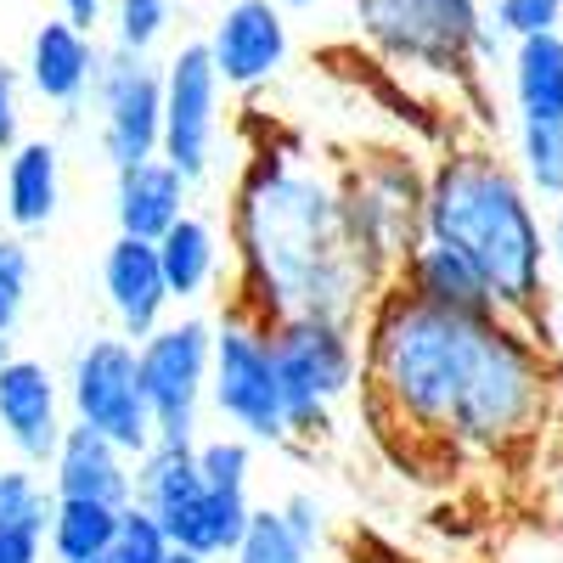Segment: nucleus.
I'll return each mask as SVG.
<instances>
[{"mask_svg":"<svg viewBox=\"0 0 563 563\" xmlns=\"http://www.w3.org/2000/svg\"><path fill=\"white\" fill-rule=\"evenodd\" d=\"M361 406L389 434L445 456H507L552 417V361L501 310H445L384 282L355 321Z\"/></svg>","mask_w":563,"mask_h":563,"instance_id":"obj_1","label":"nucleus"},{"mask_svg":"<svg viewBox=\"0 0 563 563\" xmlns=\"http://www.w3.org/2000/svg\"><path fill=\"white\" fill-rule=\"evenodd\" d=\"M231 249H238V288L231 305L260 316H339L361 321L378 294L350 243L339 180L299 164L282 147H260L231 192Z\"/></svg>","mask_w":563,"mask_h":563,"instance_id":"obj_2","label":"nucleus"},{"mask_svg":"<svg viewBox=\"0 0 563 563\" xmlns=\"http://www.w3.org/2000/svg\"><path fill=\"white\" fill-rule=\"evenodd\" d=\"M422 238L451 243L485 276L501 316L536 327L547 305V231L530 203V186L490 147H445L429 164Z\"/></svg>","mask_w":563,"mask_h":563,"instance_id":"obj_3","label":"nucleus"},{"mask_svg":"<svg viewBox=\"0 0 563 563\" xmlns=\"http://www.w3.org/2000/svg\"><path fill=\"white\" fill-rule=\"evenodd\" d=\"M130 501H141L164 525L169 547L203 552V558H231V547L249 530V490H220L198 474L192 440H153L135 456V490Z\"/></svg>","mask_w":563,"mask_h":563,"instance_id":"obj_4","label":"nucleus"},{"mask_svg":"<svg viewBox=\"0 0 563 563\" xmlns=\"http://www.w3.org/2000/svg\"><path fill=\"white\" fill-rule=\"evenodd\" d=\"M288 440H316L333 429V406L361 389V333L339 316H282L271 321Z\"/></svg>","mask_w":563,"mask_h":563,"instance_id":"obj_5","label":"nucleus"},{"mask_svg":"<svg viewBox=\"0 0 563 563\" xmlns=\"http://www.w3.org/2000/svg\"><path fill=\"white\" fill-rule=\"evenodd\" d=\"M422 186H429V169H422L406 147L361 153L339 175V203H344L350 243H355L361 265L378 276V288L422 243Z\"/></svg>","mask_w":563,"mask_h":563,"instance_id":"obj_6","label":"nucleus"},{"mask_svg":"<svg viewBox=\"0 0 563 563\" xmlns=\"http://www.w3.org/2000/svg\"><path fill=\"white\" fill-rule=\"evenodd\" d=\"M361 40L395 68L440 74V79H479V0H355Z\"/></svg>","mask_w":563,"mask_h":563,"instance_id":"obj_7","label":"nucleus"},{"mask_svg":"<svg viewBox=\"0 0 563 563\" xmlns=\"http://www.w3.org/2000/svg\"><path fill=\"white\" fill-rule=\"evenodd\" d=\"M209 406L225 429L254 445H288V411H282V378L271 327L238 305H225L209 344Z\"/></svg>","mask_w":563,"mask_h":563,"instance_id":"obj_8","label":"nucleus"},{"mask_svg":"<svg viewBox=\"0 0 563 563\" xmlns=\"http://www.w3.org/2000/svg\"><path fill=\"white\" fill-rule=\"evenodd\" d=\"M63 406L68 422L108 434L124 456H141L158 434H153V406L141 389V366H135V339L113 333V339H90L63 384Z\"/></svg>","mask_w":563,"mask_h":563,"instance_id":"obj_9","label":"nucleus"},{"mask_svg":"<svg viewBox=\"0 0 563 563\" xmlns=\"http://www.w3.org/2000/svg\"><path fill=\"white\" fill-rule=\"evenodd\" d=\"M209 344H214L209 316H180V321L164 316L147 339H135V366L158 440H198V417L209 400Z\"/></svg>","mask_w":563,"mask_h":563,"instance_id":"obj_10","label":"nucleus"},{"mask_svg":"<svg viewBox=\"0 0 563 563\" xmlns=\"http://www.w3.org/2000/svg\"><path fill=\"white\" fill-rule=\"evenodd\" d=\"M220 130H225V79L209 57L203 40H186L164 63V113H158V153L186 175L209 180L220 158Z\"/></svg>","mask_w":563,"mask_h":563,"instance_id":"obj_11","label":"nucleus"},{"mask_svg":"<svg viewBox=\"0 0 563 563\" xmlns=\"http://www.w3.org/2000/svg\"><path fill=\"white\" fill-rule=\"evenodd\" d=\"M90 108H97V141L113 169L158 153V113H164V68L141 52L102 45L97 79H90Z\"/></svg>","mask_w":563,"mask_h":563,"instance_id":"obj_12","label":"nucleus"},{"mask_svg":"<svg viewBox=\"0 0 563 563\" xmlns=\"http://www.w3.org/2000/svg\"><path fill=\"white\" fill-rule=\"evenodd\" d=\"M68 429V406L57 372L34 355H7L0 361V440L18 451V462L45 467Z\"/></svg>","mask_w":563,"mask_h":563,"instance_id":"obj_13","label":"nucleus"},{"mask_svg":"<svg viewBox=\"0 0 563 563\" xmlns=\"http://www.w3.org/2000/svg\"><path fill=\"white\" fill-rule=\"evenodd\" d=\"M203 45L225 90H260L288 63V18H282L276 0H231Z\"/></svg>","mask_w":563,"mask_h":563,"instance_id":"obj_14","label":"nucleus"},{"mask_svg":"<svg viewBox=\"0 0 563 563\" xmlns=\"http://www.w3.org/2000/svg\"><path fill=\"white\" fill-rule=\"evenodd\" d=\"M63 209V147L52 135H18L0 153V220L7 231L29 238L45 231Z\"/></svg>","mask_w":563,"mask_h":563,"instance_id":"obj_15","label":"nucleus"},{"mask_svg":"<svg viewBox=\"0 0 563 563\" xmlns=\"http://www.w3.org/2000/svg\"><path fill=\"white\" fill-rule=\"evenodd\" d=\"M97 63H102V45L97 34H85L79 23H68L63 12L45 18L34 34H29V63H23V79L40 102L52 108H79L90 97V79H97Z\"/></svg>","mask_w":563,"mask_h":563,"instance_id":"obj_16","label":"nucleus"},{"mask_svg":"<svg viewBox=\"0 0 563 563\" xmlns=\"http://www.w3.org/2000/svg\"><path fill=\"white\" fill-rule=\"evenodd\" d=\"M102 294L124 339H147L175 305L164 288V271H158V249L147 238H124V231L102 254Z\"/></svg>","mask_w":563,"mask_h":563,"instance_id":"obj_17","label":"nucleus"},{"mask_svg":"<svg viewBox=\"0 0 563 563\" xmlns=\"http://www.w3.org/2000/svg\"><path fill=\"white\" fill-rule=\"evenodd\" d=\"M45 467H52V496H90L124 507L135 490V456H124L108 434L85 429V422H68Z\"/></svg>","mask_w":563,"mask_h":563,"instance_id":"obj_18","label":"nucleus"},{"mask_svg":"<svg viewBox=\"0 0 563 563\" xmlns=\"http://www.w3.org/2000/svg\"><path fill=\"white\" fill-rule=\"evenodd\" d=\"M186 203H192V180H186L164 153L153 158H135L124 169H113V220L124 238H158V231H169Z\"/></svg>","mask_w":563,"mask_h":563,"instance_id":"obj_19","label":"nucleus"},{"mask_svg":"<svg viewBox=\"0 0 563 563\" xmlns=\"http://www.w3.org/2000/svg\"><path fill=\"white\" fill-rule=\"evenodd\" d=\"M389 282H400V288H406L411 299H422V305H445V310H496V299H490V288H485V276L467 265L451 243H434V238H422V243L395 265Z\"/></svg>","mask_w":563,"mask_h":563,"instance_id":"obj_20","label":"nucleus"},{"mask_svg":"<svg viewBox=\"0 0 563 563\" xmlns=\"http://www.w3.org/2000/svg\"><path fill=\"white\" fill-rule=\"evenodd\" d=\"M153 249H158V271H164V288L175 305L209 299V288L220 282V231L203 214L186 209L169 231H158Z\"/></svg>","mask_w":563,"mask_h":563,"instance_id":"obj_21","label":"nucleus"},{"mask_svg":"<svg viewBox=\"0 0 563 563\" xmlns=\"http://www.w3.org/2000/svg\"><path fill=\"white\" fill-rule=\"evenodd\" d=\"M507 85L519 119H563V29L519 34L507 52Z\"/></svg>","mask_w":563,"mask_h":563,"instance_id":"obj_22","label":"nucleus"},{"mask_svg":"<svg viewBox=\"0 0 563 563\" xmlns=\"http://www.w3.org/2000/svg\"><path fill=\"white\" fill-rule=\"evenodd\" d=\"M119 536V507L90 501V496H52V519H45V558L52 563H85L108 552Z\"/></svg>","mask_w":563,"mask_h":563,"instance_id":"obj_23","label":"nucleus"},{"mask_svg":"<svg viewBox=\"0 0 563 563\" xmlns=\"http://www.w3.org/2000/svg\"><path fill=\"white\" fill-rule=\"evenodd\" d=\"M525 186L541 198H563V119H519Z\"/></svg>","mask_w":563,"mask_h":563,"instance_id":"obj_24","label":"nucleus"},{"mask_svg":"<svg viewBox=\"0 0 563 563\" xmlns=\"http://www.w3.org/2000/svg\"><path fill=\"white\" fill-rule=\"evenodd\" d=\"M175 23V0H113L108 7V45H119V52H141L153 57L164 34Z\"/></svg>","mask_w":563,"mask_h":563,"instance_id":"obj_25","label":"nucleus"},{"mask_svg":"<svg viewBox=\"0 0 563 563\" xmlns=\"http://www.w3.org/2000/svg\"><path fill=\"white\" fill-rule=\"evenodd\" d=\"M231 563H310V552L288 536V525H282L276 507H254L243 541L231 547Z\"/></svg>","mask_w":563,"mask_h":563,"instance_id":"obj_26","label":"nucleus"},{"mask_svg":"<svg viewBox=\"0 0 563 563\" xmlns=\"http://www.w3.org/2000/svg\"><path fill=\"white\" fill-rule=\"evenodd\" d=\"M45 519H52V490L40 485V474L29 462L0 467V525H29L45 536Z\"/></svg>","mask_w":563,"mask_h":563,"instance_id":"obj_27","label":"nucleus"},{"mask_svg":"<svg viewBox=\"0 0 563 563\" xmlns=\"http://www.w3.org/2000/svg\"><path fill=\"white\" fill-rule=\"evenodd\" d=\"M29 288H34V260L18 231H0V333H18V321L29 310Z\"/></svg>","mask_w":563,"mask_h":563,"instance_id":"obj_28","label":"nucleus"},{"mask_svg":"<svg viewBox=\"0 0 563 563\" xmlns=\"http://www.w3.org/2000/svg\"><path fill=\"white\" fill-rule=\"evenodd\" d=\"M192 456H198V474L220 490H249V474H254V440L243 434H214V440H192Z\"/></svg>","mask_w":563,"mask_h":563,"instance_id":"obj_29","label":"nucleus"},{"mask_svg":"<svg viewBox=\"0 0 563 563\" xmlns=\"http://www.w3.org/2000/svg\"><path fill=\"white\" fill-rule=\"evenodd\" d=\"M113 552H119L124 563H164L169 536H164V525H158L141 501H124V507H119V536H113Z\"/></svg>","mask_w":563,"mask_h":563,"instance_id":"obj_30","label":"nucleus"},{"mask_svg":"<svg viewBox=\"0 0 563 563\" xmlns=\"http://www.w3.org/2000/svg\"><path fill=\"white\" fill-rule=\"evenodd\" d=\"M485 18L507 40H519V34H541V29H563V0H496Z\"/></svg>","mask_w":563,"mask_h":563,"instance_id":"obj_31","label":"nucleus"},{"mask_svg":"<svg viewBox=\"0 0 563 563\" xmlns=\"http://www.w3.org/2000/svg\"><path fill=\"white\" fill-rule=\"evenodd\" d=\"M276 512H282V525H288V536H294V541H299V547H305L310 558H316V552L327 547V507H321L316 496L294 490V496L282 501Z\"/></svg>","mask_w":563,"mask_h":563,"instance_id":"obj_32","label":"nucleus"},{"mask_svg":"<svg viewBox=\"0 0 563 563\" xmlns=\"http://www.w3.org/2000/svg\"><path fill=\"white\" fill-rule=\"evenodd\" d=\"M0 563H45V536L29 525H0Z\"/></svg>","mask_w":563,"mask_h":563,"instance_id":"obj_33","label":"nucleus"},{"mask_svg":"<svg viewBox=\"0 0 563 563\" xmlns=\"http://www.w3.org/2000/svg\"><path fill=\"white\" fill-rule=\"evenodd\" d=\"M18 135H23V124H18V74L0 63V153H7Z\"/></svg>","mask_w":563,"mask_h":563,"instance_id":"obj_34","label":"nucleus"},{"mask_svg":"<svg viewBox=\"0 0 563 563\" xmlns=\"http://www.w3.org/2000/svg\"><path fill=\"white\" fill-rule=\"evenodd\" d=\"M57 7H63L68 23H79L85 34H97V29L108 23V7H113V0H57Z\"/></svg>","mask_w":563,"mask_h":563,"instance_id":"obj_35","label":"nucleus"},{"mask_svg":"<svg viewBox=\"0 0 563 563\" xmlns=\"http://www.w3.org/2000/svg\"><path fill=\"white\" fill-rule=\"evenodd\" d=\"M547 260H558V271H563V209H558L552 225H547Z\"/></svg>","mask_w":563,"mask_h":563,"instance_id":"obj_36","label":"nucleus"},{"mask_svg":"<svg viewBox=\"0 0 563 563\" xmlns=\"http://www.w3.org/2000/svg\"><path fill=\"white\" fill-rule=\"evenodd\" d=\"M164 563H214V558H203V552H186V547H169V552H164Z\"/></svg>","mask_w":563,"mask_h":563,"instance_id":"obj_37","label":"nucleus"},{"mask_svg":"<svg viewBox=\"0 0 563 563\" xmlns=\"http://www.w3.org/2000/svg\"><path fill=\"white\" fill-rule=\"evenodd\" d=\"M282 12H310V7H321V0H276Z\"/></svg>","mask_w":563,"mask_h":563,"instance_id":"obj_38","label":"nucleus"},{"mask_svg":"<svg viewBox=\"0 0 563 563\" xmlns=\"http://www.w3.org/2000/svg\"><path fill=\"white\" fill-rule=\"evenodd\" d=\"M85 563H124V558H119V552L108 547V552H97V558H85Z\"/></svg>","mask_w":563,"mask_h":563,"instance_id":"obj_39","label":"nucleus"},{"mask_svg":"<svg viewBox=\"0 0 563 563\" xmlns=\"http://www.w3.org/2000/svg\"><path fill=\"white\" fill-rule=\"evenodd\" d=\"M7 355H12V339H7V333H0V361H7Z\"/></svg>","mask_w":563,"mask_h":563,"instance_id":"obj_40","label":"nucleus"}]
</instances>
